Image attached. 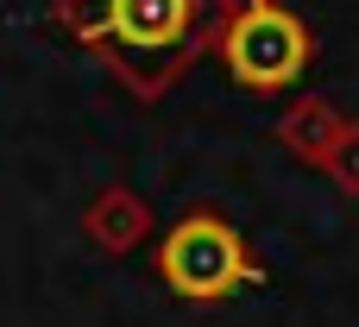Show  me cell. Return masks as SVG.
<instances>
[{
    "instance_id": "6da1fadb",
    "label": "cell",
    "mask_w": 359,
    "mask_h": 327,
    "mask_svg": "<svg viewBox=\"0 0 359 327\" xmlns=\"http://www.w3.org/2000/svg\"><path fill=\"white\" fill-rule=\"evenodd\" d=\"M208 0H76V32L107 44L133 76H158L196 32Z\"/></svg>"
},
{
    "instance_id": "7a4b0ae2",
    "label": "cell",
    "mask_w": 359,
    "mask_h": 327,
    "mask_svg": "<svg viewBox=\"0 0 359 327\" xmlns=\"http://www.w3.org/2000/svg\"><path fill=\"white\" fill-rule=\"evenodd\" d=\"M227 63L246 88H290L309 63V32L284 6H246L227 32Z\"/></svg>"
},
{
    "instance_id": "3957f363",
    "label": "cell",
    "mask_w": 359,
    "mask_h": 327,
    "mask_svg": "<svg viewBox=\"0 0 359 327\" xmlns=\"http://www.w3.org/2000/svg\"><path fill=\"white\" fill-rule=\"evenodd\" d=\"M164 277L177 296H227L240 277H246V252H240V233L215 214H189L183 227H170L164 239Z\"/></svg>"
}]
</instances>
